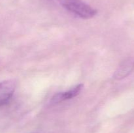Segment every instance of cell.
<instances>
[{
    "label": "cell",
    "mask_w": 134,
    "mask_h": 133,
    "mask_svg": "<svg viewBox=\"0 0 134 133\" xmlns=\"http://www.w3.org/2000/svg\"><path fill=\"white\" fill-rule=\"evenodd\" d=\"M134 70V59L128 58L123 61L120 64L113 74L115 80H120L130 75Z\"/></svg>",
    "instance_id": "cell-4"
},
{
    "label": "cell",
    "mask_w": 134,
    "mask_h": 133,
    "mask_svg": "<svg viewBox=\"0 0 134 133\" xmlns=\"http://www.w3.org/2000/svg\"><path fill=\"white\" fill-rule=\"evenodd\" d=\"M16 87V82L13 80L0 82V107L9 102L14 95Z\"/></svg>",
    "instance_id": "cell-2"
},
{
    "label": "cell",
    "mask_w": 134,
    "mask_h": 133,
    "mask_svg": "<svg viewBox=\"0 0 134 133\" xmlns=\"http://www.w3.org/2000/svg\"><path fill=\"white\" fill-rule=\"evenodd\" d=\"M63 7L70 13L84 19H90L96 15L97 10L81 0H68Z\"/></svg>",
    "instance_id": "cell-1"
},
{
    "label": "cell",
    "mask_w": 134,
    "mask_h": 133,
    "mask_svg": "<svg viewBox=\"0 0 134 133\" xmlns=\"http://www.w3.org/2000/svg\"><path fill=\"white\" fill-rule=\"evenodd\" d=\"M83 88V84L80 83L65 92H60L54 95L51 99V102L53 104H58L65 100L73 99L81 93Z\"/></svg>",
    "instance_id": "cell-3"
}]
</instances>
